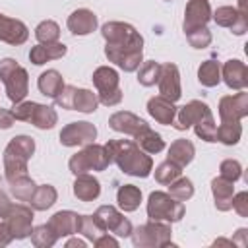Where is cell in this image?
Returning a JSON list of instances; mask_svg holds the SVG:
<instances>
[{
  "label": "cell",
  "mask_w": 248,
  "mask_h": 248,
  "mask_svg": "<svg viewBox=\"0 0 248 248\" xmlns=\"http://www.w3.org/2000/svg\"><path fill=\"white\" fill-rule=\"evenodd\" d=\"M105 39V56L108 62L124 70L126 74L136 72L143 62V37L140 31L126 21H107L101 27Z\"/></svg>",
  "instance_id": "obj_1"
},
{
  "label": "cell",
  "mask_w": 248,
  "mask_h": 248,
  "mask_svg": "<svg viewBox=\"0 0 248 248\" xmlns=\"http://www.w3.org/2000/svg\"><path fill=\"white\" fill-rule=\"evenodd\" d=\"M105 147L108 149L112 163H116L124 174H130L136 178H147L151 174L153 159L136 141H132V140H108L105 143Z\"/></svg>",
  "instance_id": "obj_2"
},
{
  "label": "cell",
  "mask_w": 248,
  "mask_h": 248,
  "mask_svg": "<svg viewBox=\"0 0 248 248\" xmlns=\"http://www.w3.org/2000/svg\"><path fill=\"white\" fill-rule=\"evenodd\" d=\"M33 153H35V140L31 136L19 134L8 141L4 149V157H2L4 174L8 182L27 174V163L33 157Z\"/></svg>",
  "instance_id": "obj_3"
},
{
  "label": "cell",
  "mask_w": 248,
  "mask_h": 248,
  "mask_svg": "<svg viewBox=\"0 0 248 248\" xmlns=\"http://www.w3.org/2000/svg\"><path fill=\"white\" fill-rule=\"evenodd\" d=\"M110 163H112V157H110L108 149L105 145L93 141L70 157L68 169L72 174H83V172H91V170L99 172V170L108 169Z\"/></svg>",
  "instance_id": "obj_4"
},
{
  "label": "cell",
  "mask_w": 248,
  "mask_h": 248,
  "mask_svg": "<svg viewBox=\"0 0 248 248\" xmlns=\"http://www.w3.org/2000/svg\"><path fill=\"white\" fill-rule=\"evenodd\" d=\"M0 81L4 83L6 95L14 105L21 103L29 93V74L14 58L0 60Z\"/></svg>",
  "instance_id": "obj_5"
},
{
  "label": "cell",
  "mask_w": 248,
  "mask_h": 248,
  "mask_svg": "<svg viewBox=\"0 0 248 248\" xmlns=\"http://www.w3.org/2000/svg\"><path fill=\"white\" fill-rule=\"evenodd\" d=\"M130 238L136 248H165L169 244L174 246L170 242V238H172L170 223H165V221L149 219V223H143V225L132 229Z\"/></svg>",
  "instance_id": "obj_6"
},
{
  "label": "cell",
  "mask_w": 248,
  "mask_h": 248,
  "mask_svg": "<svg viewBox=\"0 0 248 248\" xmlns=\"http://www.w3.org/2000/svg\"><path fill=\"white\" fill-rule=\"evenodd\" d=\"M147 217L153 221H165V223H178L184 217V203L172 198L169 192H151L147 198Z\"/></svg>",
  "instance_id": "obj_7"
},
{
  "label": "cell",
  "mask_w": 248,
  "mask_h": 248,
  "mask_svg": "<svg viewBox=\"0 0 248 248\" xmlns=\"http://www.w3.org/2000/svg\"><path fill=\"white\" fill-rule=\"evenodd\" d=\"M93 85L97 87L99 103L105 107H116L122 103V89H120V76L110 66H99L93 72Z\"/></svg>",
  "instance_id": "obj_8"
},
{
  "label": "cell",
  "mask_w": 248,
  "mask_h": 248,
  "mask_svg": "<svg viewBox=\"0 0 248 248\" xmlns=\"http://www.w3.org/2000/svg\"><path fill=\"white\" fill-rule=\"evenodd\" d=\"M93 219L105 232H112L114 236H130L132 234V223L126 219L114 205H99L93 213Z\"/></svg>",
  "instance_id": "obj_9"
},
{
  "label": "cell",
  "mask_w": 248,
  "mask_h": 248,
  "mask_svg": "<svg viewBox=\"0 0 248 248\" xmlns=\"http://www.w3.org/2000/svg\"><path fill=\"white\" fill-rule=\"evenodd\" d=\"M10 234L14 236V240H23L27 236H31L33 231V207L25 205V203H14L10 213L4 219Z\"/></svg>",
  "instance_id": "obj_10"
},
{
  "label": "cell",
  "mask_w": 248,
  "mask_h": 248,
  "mask_svg": "<svg viewBox=\"0 0 248 248\" xmlns=\"http://www.w3.org/2000/svg\"><path fill=\"white\" fill-rule=\"evenodd\" d=\"M60 143L64 147H78V145H87L93 143L97 138V128L95 124L87 122V120H79V122H70L60 130Z\"/></svg>",
  "instance_id": "obj_11"
},
{
  "label": "cell",
  "mask_w": 248,
  "mask_h": 248,
  "mask_svg": "<svg viewBox=\"0 0 248 248\" xmlns=\"http://www.w3.org/2000/svg\"><path fill=\"white\" fill-rule=\"evenodd\" d=\"M248 116V93L240 89L234 95H225L219 101V118L221 122H240Z\"/></svg>",
  "instance_id": "obj_12"
},
{
  "label": "cell",
  "mask_w": 248,
  "mask_h": 248,
  "mask_svg": "<svg viewBox=\"0 0 248 248\" xmlns=\"http://www.w3.org/2000/svg\"><path fill=\"white\" fill-rule=\"evenodd\" d=\"M157 85H159V95H163L165 99L176 103L182 97V85H180L178 66L172 64V62L161 64V74H159Z\"/></svg>",
  "instance_id": "obj_13"
},
{
  "label": "cell",
  "mask_w": 248,
  "mask_h": 248,
  "mask_svg": "<svg viewBox=\"0 0 248 248\" xmlns=\"http://www.w3.org/2000/svg\"><path fill=\"white\" fill-rule=\"evenodd\" d=\"M209 114H213V112L207 107V103L194 99V101H188L184 107L176 108V116H174L172 126L182 132V130H188L190 126H194L196 122H200L202 118H205Z\"/></svg>",
  "instance_id": "obj_14"
},
{
  "label": "cell",
  "mask_w": 248,
  "mask_h": 248,
  "mask_svg": "<svg viewBox=\"0 0 248 248\" xmlns=\"http://www.w3.org/2000/svg\"><path fill=\"white\" fill-rule=\"evenodd\" d=\"M209 19H211L209 0H188L184 8V21H182L184 33L198 29V27H207Z\"/></svg>",
  "instance_id": "obj_15"
},
{
  "label": "cell",
  "mask_w": 248,
  "mask_h": 248,
  "mask_svg": "<svg viewBox=\"0 0 248 248\" xmlns=\"http://www.w3.org/2000/svg\"><path fill=\"white\" fill-rule=\"evenodd\" d=\"M211 19L219 27L231 29L234 35H244L248 31V19L246 14L238 12L234 6H219L215 12H211Z\"/></svg>",
  "instance_id": "obj_16"
},
{
  "label": "cell",
  "mask_w": 248,
  "mask_h": 248,
  "mask_svg": "<svg viewBox=\"0 0 248 248\" xmlns=\"http://www.w3.org/2000/svg\"><path fill=\"white\" fill-rule=\"evenodd\" d=\"M29 39V29L21 19L10 17L0 12V41L12 46H19Z\"/></svg>",
  "instance_id": "obj_17"
},
{
  "label": "cell",
  "mask_w": 248,
  "mask_h": 248,
  "mask_svg": "<svg viewBox=\"0 0 248 248\" xmlns=\"http://www.w3.org/2000/svg\"><path fill=\"white\" fill-rule=\"evenodd\" d=\"M221 81H225V85L229 89L240 91L248 87V68L242 60L238 58H231L221 66Z\"/></svg>",
  "instance_id": "obj_18"
},
{
  "label": "cell",
  "mask_w": 248,
  "mask_h": 248,
  "mask_svg": "<svg viewBox=\"0 0 248 248\" xmlns=\"http://www.w3.org/2000/svg\"><path fill=\"white\" fill-rule=\"evenodd\" d=\"M79 221H81V215L72 211V209H62V211H56L50 219H48V227L50 231L62 238V236H72V234H78L79 232Z\"/></svg>",
  "instance_id": "obj_19"
},
{
  "label": "cell",
  "mask_w": 248,
  "mask_h": 248,
  "mask_svg": "<svg viewBox=\"0 0 248 248\" xmlns=\"http://www.w3.org/2000/svg\"><path fill=\"white\" fill-rule=\"evenodd\" d=\"M66 25H68V29H70L72 35L83 37V35L93 33L99 27V19H97V14L93 10H89V8H78V10H74L68 16Z\"/></svg>",
  "instance_id": "obj_20"
},
{
  "label": "cell",
  "mask_w": 248,
  "mask_h": 248,
  "mask_svg": "<svg viewBox=\"0 0 248 248\" xmlns=\"http://www.w3.org/2000/svg\"><path fill=\"white\" fill-rule=\"evenodd\" d=\"M108 126L114 132H118V134H126V136H132L134 138L140 130H143L149 124L143 118H140L134 112H130V110H118V112H114V114L108 116Z\"/></svg>",
  "instance_id": "obj_21"
},
{
  "label": "cell",
  "mask_w": 248,
  "mask_h": 248,
  "mask_svg": "<svg viewBox=\"0 0 248 248\" xmlns=\"http://www.w3.org/2000/svg\"><path fill=\"white\" fill-rule=\"evenodd\" d=\"M68 52V46L60 41L56 43H39L35 46H31L29 50V60L35 64V66H43L46 62H52V60H60L64 54Z\"/></svg>",
  "instance_id": "obj_22"
},
{
  "label": "cell",
  "mask_w": 248,
  "mask_h": 248,
  "mask_svg": "<svg viewBox=\"0 0 248 248\" xmlns=\"http://www.w3.org/2000/svg\"><path fill=\"white\" fill-rule=\"evenodd\" d=\"M147 112L155 122L163 126H172L174 116H176V107L172 101L165 99L163 95H157L147 101Z\"/></svg>",
  "instance_id": "obj_23"
},
{
  "label": "cell",
  "mask_w": 248,
  "mask_h": 248,
  "mask_svg": "<svg viewBox=\"0 0 248 248\" xmlns=\"http://www.w3.org/2000/svg\"><path fill=\"white\" fill-rule=\"evenodd\" d=\"M72 192L79 202H93L101 196V182L89 172L76 174V180L72 184Z\"/></svg>",
  "instance_id": "obj_24"
},
{
  "label": "cell",
  "mask_w": 248,
  "mask_h": 248,
  "mask_svg": "<svg viewBox=\"0 0 248 248\" xmlns=\"http://www.w3.org/2000/svg\"><path fill=\"white\" fill-rule=\"evenodd\" d=\"M211 194H213V202H215L217 211H229L232 205L234 182H231L223 176H215L211 180Z\"/></svg>",
  "instance_id": "obj_25"
},
{
  "label": "cell",
  "mask_w": 248,
  "mask_h": 248,
  "mask_svg": "<svg viewBox=\"0 0 248 248\" xmlns=\"http://www.w3.org/2000/svg\"><path fill=\"white\" fill-rule=\"evenodd\" d=\"M194 155H196V147L190 140H184V138H178L170 143L169 151H167V159L176 163L178 167H186L194 161Z\"/></svg>",
  "instance_id": "obj_26"
},
{
  "label": "cell",
  "mask_w": 248,
  "mask_h": 248,
  "mask_svg": "<svg viewBox=\"0 0 248 248\" xmlns=\"http://www.w3.org/2000/svg\"><path fill=\"white\" fill-rule=\"evenodd\" d=\"M56 200H58V192L52 184H37L29 200V205L33 207V211H46L56 203Z\"/></svg>",
  "instance_id": "obj_27"
},
{
  "label": "cell",
  "mask_w": 248,
  "mask_h": 248,
  "mask_svg": "<svg viewBox=\"0 0 248 248\" xmlns=\"http://www.w3.org/2000/svg\"><path fill=\"white\" fill-rule=\"evenodd\" d=\"M56 122H58V114L52 107L43 105V103H35L31 116H29V124H33L39 130H50L56 126Z\"/></svg>",
  "instance_id": "obj_28"
},
{
  "label": "cell",
  "mask_w": 248,
  "mask_h": 248,
  "mask_svg": "<svg viewBox=\"0 0 248 248\" xmlns=\"http://www.w3.org/2000/svg\"><path fill=\"white\" fill-rule=\"evenodd\" d=\"M64 85H66V83H64V78H62V74H60L58 70H46V72H43V74L39 76V79H37L39 91H41L45 97H50V99H54V97L62 91Z\"/></svg>",
  "instance_id": "obj_29"
},
{
  "label": "cell",
  "mask_w": 248,
  "mask_h": 248,
  "mask_svg": "<svg viewBox=\"0 0 248 248\" xmlns=\"http://www.w3.org/2000/svg\"><path fill=\"white\" fill-rule=\"evenodd\" d=\"M134 141L149 155H155V153H161L165 149V140L161 134H157L155 130H151L149 126H145L143 130H140L136 136H134Z\"/></svg>",
  "instance_id": "obj_30"
},
{
  "label": "cell",
  "mask_w": 248,
  "mask_h": 248,
  "mask_svg": "<svg viewBox=\"0 0 248 248\" xmlns=\"http://www.w3.org/2000/svg\"><path fill=\"white\" fill-rule=\"evenodd\" d=\"M116 202H118V207L122 211L132 213L141 203V190L138 186H134V184H124L116 192Z\"/></svg>",
  "instance_id": "obj_31"
},
{
  "label": "cell",
  "mask_w": 248,
  "mask_h": 248,
  "mask_svg": "<svg viewBox=\"0 0 248 248\" xmlns=\"http://www.w3.org/2000/svg\"><path fill=\"white\" fill-rule=\"evenodd\" d=\"M198 81L203 87H217L221 83V64L217 60H203L198 68Z\"/></svg>",
  "instance_id": "obj_32"
},
{
  "label": "cell",
  "mask_w": 248,
  "mask_h": 248,
  "mask_svg": "<svg viewBox=\"0 0 248 248\" xmlns=\"http://www.w3.org/2000/svg\"><path fill=\"white\" fill-rule=\"evenodd\" d=\"M99 107V97L97 93H93L91 89H76V95H74V110L78 112H83V114H91L95 112Z\"/></svg>",
  "instance_id": "obj_33"
},
{
  "label": "cell",
  "mask_w": 248,
  "mask_h": 248,
  "mask_svg": "<svg viewBox=\"0 0 248 248\" xmlns=\"http://www.w3.org/2000/svg\"><path fill=\"white\" fill-rule=\"evenodd\" d=\"M242 138V124L240 122H221L217 126V141L223 145H236Z\"/></svg>",
  "instance_id": "obj_34"
},
{
  "label": "cell",
  "mask_w": 248,
  "mask_h": 248,
  "mask_svg": "<svg viewBox=\"0 0 248 248\" xmlns=\"http://www.w3.org/2000/svg\"><path fill=\"white\" fill-rule=\"evenodd\" d=\"M136 72H138V83L143 85V87H151L159 79L161 64L155 62V60H145V62H141V66Z\"/></svg>",
  "instance_id": "obj_35"
},
{
  "label": "cell",
  "mask_w": 248,
  "mask_h": 248,
  "mask_svg": "<svg viewBox=\"0 0 248 248\" xmlns=\"http://www.w3.org/2000/svg\"><path fill=\"white\" fill-rule=\"evenodd\" d=\"M35 188H37V184L33 182V178L29 174L19 176V178H16V180L10 182V190H12L14 198L19 200V202H29L31 196H33V192H35Z\"/></svg>",
  "instance_id": "obj_36"
},
{
  "label": "cell",
  "mask_w": 248,
  "mask_h": 248,
  "mask_svg": "<svg viewBox=\"0 0 248 248\" xmlns=\"http://www.w3.org/2000/svg\"><path fill=\"white\" fill-rule=\"evenodd\" d=\"M180 174H182V167H178L176 163H172L169 159L155 167V180L159 184H165V186L170 184L172 180H176Z\"/></svg>",
  "instance_id": "obj_37"
},
{
  "label": "cell",
  "mask_w": 248,
  "mask_h": 248,
  "mask_svg": "<svg viewBox=\"0 0 248 248\" xmlns=\"http://www.w3.org/2000/svg\"><path fill=\"white\" fill-rule=\"evenodd\" d=\"M167 186H169V194L172 198H176L178 202H186V200H190L194 196V182L190 178L182 176V174L176 180H172L170 184H167Z\"/></svg>",
  "instance_id": "obj_38"
},
{
  "label": "cell",
  "mask_w": 248,
  "mask_h": 248,
  "mask_svg": "<svg viewBox=\"0 0 248 248\" xmlns=\"http://www.w3.org/2000/svg\"><path fill=\"white\" fill-rule=\"evenodd\" d=\"M35 39L39 43H56L60 39V25L52 19H45L35 27Z\"/></svg>",
  "instance_id": "obj_39"
},
{
  "label": "cell",
  "mask_w": 248,
  "mask_h": 248,
  "mask_svg": "<svg viewBox=\"0 0 248 248\" xmlns=\"http://www.w3.org/2000/svg\"><path fill=\"white\" fill-rule=\"evenodd\" d=\"M194 132H196L198 138H202V140L207 141V143L217 141V124H215L213 114H209V116L202 118L200 122H196V124H194Z\"/></svg>",
  "instance_id": "obj_40"
},
{
  "label": "cell",
  "mask_w": 248,
  "mask_h": 248,
  "mask_svg": "<svg viewBox=\"0 0 248 248\" xmlns=\"http://www.w3.org/2000/svg\"><path fill=\"white\" fill-rule=\"evenodd\" d=\"M56 240H58V236L50 231L48 225H39V227H33V231H31V242L37 248H50L56 244Z\"/></svg>",
  "instance_id": "obj_41"
},
{
  "label": "cell",
  "mask_w": 248,
  "mask_h": 248,
  "mask_svg": "<svg viewBox=\"0 0 248 248\" xmlns=\"http://www.w3.org/2000/svg\"><path fill=\"white\" fill-rule=\"evenodd\" d=\"M105 231L97 225V221L93 219V215H81V221H79V232L78 234H83L89 242H95Z\"/></svg>",
  "instance_id": "obj_42"
},
{
  "label": "cell",
  "mask_w": 248,
  "mask_h": 248,
  "mask_svg": "<svg viewBox=\"0 0 248 248\" xmlns=\"http://www.w3.org/2000/svg\"><path fill=\"white\" fill-rule=\"evenodd\" d=\"M186 39L192 48H205L211 45V31L207 27H198L186 33Z\"/></svg>",
  "instance_id": "obj_43"
},
{
  "label": "cell",
  "mask_w": 248,
  "mask_h": 248,
  "mask_svg": "<svg viewBox=\"0 0 248 248\" xmlns=\"http://www.w3.org/2000/svg\"><path fill=\"white\" fill-rule=\"evenodd\" d=\"M219 176H223L231 182H236L242 176V165L236 159H225L219 165Z\"/></svg>",
  "instance_id": "obj_44"
},
{
  "label": "cell",
  "mask_w": 248,
  "mask_h": 248,
  "mask_svg": "<svg viewBox=\"0 0 248 248\" xmlns=\"http://www.w3.org/2000/svg\"><path fill=\"white\" fill-rule=\"evenodd\" d=\"M76 85H64L62 91L54 97V103L60 107V108H66V110H74V95H76Z\"/></svg>",
  "instance_id": "obj_45"
},
{
  "label": "cell",
  "mask_w": 248,
  "mask_h": 248,
  "mask_svg": "<svg viewBox=\"0 0 248 248\" xmlns=\"http://www.w3.org/2000/svg\"><path fill=\"white\" fill-rule=\"evenodd\" d=\"M231 209H234L240 217H248V192L246 190H242V192H238V194L232 196Z\"/></svg>",
  "instance_id": "obj_46"
},
{
  "label": "cell",
  "mask_w": 248,
  "mask_h": 248,
  "mask_svg": "<svg viewBox=\"0 0 248 248\" xmlns=\"http://www.w3.org/2000/svg\"><path fill=\"white\" fill-rule=\"evenodd\" d=\"M93 246H97V248H105V246L118 248V240H116V236H112V234H108V232H103V234L93 242Z\"/></svg>",
  "instance_id": "obj_47"
},
{
  "label": "cell",
  "mask_w": 248,
  "mask_h": 248,
  "mask_svg": "<svg viewBox=\"0 0 248 248\" xmlns=\"http://www.w3.org/2000/svg\"><path fill=\"white\" fill-rule=\"evenodd\" d=\"M14 122H16V118H14L12 110L0 107V130H10L14 126Z\"/></svg>",
  "instance_id": "obj_48"
},
{
  "label": "cell",
  "mask_w": 248,
  "mask_h": 248,
  "mask_svg": "<svg viewBox=\"0 0 248 248\" xmlns=\"http://www.w3.org/2000/svg\"><path fill=\"white\" fill-rule=\"evenodd\" d=\"M12 205H14V203L10 202L8 194L0 190V219H6V215H8L10 209H12Z\"/></svg>",
  "instance_id": "obj_49"
},
{
  "label": "cell",
  "mask_w": 248,
  "mask_h": 248,
  "mask_svg": "<svg viewBox=\"0 0 248 248\" xmlns=\"http://www.w3.org/2000/svg\"><path fill=\"white\" fill-rule=\"evenodd\" d=\"M246 236H248V229H238L236 231V234L232 236V244H236V246H240V248H246L248 246V240H246Z\"/></svg>",
  "instance_id": "obj_50"
},
{
  "label": "cell",
  "mask_w": 248,
  "mask_h": 248,
  "mask_svg": "<svg viewBox=\"0 0 248 248\" xmlns=\"http://www.w3.org/2000/svg\"><path fill=\"white\" fill-rule=\"evenodd\" d=\"M12 240H14V236L10 234V231H8V227H6V223H4V221H0V248L8 246Z\"/></svg>",
  "instance_id": "obj_51"
},
{
  "label": "cell",
  "mask_w": 248,
  "mask_h": 248,
  "mask_svg": "<svg viewBox=\"0 0 248 248\" xmlns=\"http://www.w3.org/2000/svg\"><path fill=\"white\" fill-rule=\"evenodd\" d=\"M85 246H87V242L81 240V238H78V236L66 240V248H85Z\"/></svg>",
  "instance_id": "obj_52"
},
{
  "label": "cell",
  "mask_w": 248,
  "mask_h": 248,
  "mask_svg": "<svg viewBox=\"0 0 248 248\" xmlns=\"http://www.w3.org/2000/svg\"><path fill=\"white\" fill-rule=\"evenodd\" d=\"M236 10L242 12V14H246V0H238V8Z\"/></svg>",
  "instance_id": "obj_53"
},
{
  "label": "cell",
  "mask_w": 248,
  "mask_h": 248,
  "mask_svg": "<svg viewBox=\"0 0 248 248\" xmlns=\"http://www.w3.org/2000/svg\"><path fill=\"white\" fill-rule=\"evenodd\" d=\"M165 2H170V0H165Z\"/></svg>",
  "instance_id": "obj_54"
}]
</instances>
